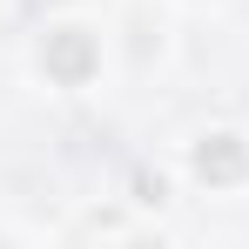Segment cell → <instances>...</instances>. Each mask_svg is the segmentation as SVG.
Listing matches in <instances>:
<instances>
[{
    "mask_svg": "<svg viewBox=\"0 0 249 249\" xmlns=\"http://www.w3.org/2000/svg\"><path fill=\"white\" fill-rule=\"evenodd\" d=\"M196 175H202V182H236V175H243V148H236V135H215L202 155H196Z\"/></svg>",
    "mask_w": 249,
    "mask_h": 249,
    "instance_id": "obj_1",
    "label": "cell"
},
{
    "mask_svg": "<svg viewBox=\"0 0 249 249\" xmlns=\"http://www.w3.org/2000/svg\"><path fill=\"white\" fill-rule=\"evenodd\" d=\"M47 68H54L61 81H81V74H88V41H81V34H74V27H68L61 41L47 47Z\"/></svg>",
    "mask_w": 249,
    "mask_h": 249,
    "instance_id": "obj_2",
    "label": "cell"
}]
</instances>
